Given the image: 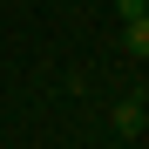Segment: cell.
<instances>
[{"label": "cell", "instance_id": "cell-1", "mask_svg": "<svg viewBox=\"0 0 149 149\" xmlns=\"http://www.w3.org/2000/svg\"><path fill=\"white\" fill-rule=\"evenodd\" d=\"M142 129H149V102H142V95H129V102H115V136L142 142Z\"/></svg>", "mask_w": 149, "mask_h": 149}, {"label": "cell", "instance_id": "cell-2", "mask_svg": "<svg viewBox=\"0 0 149 149\" xmlns=\"http://www.w3.org/2000/svg\"><path fill=\"white\" fill-rule=\"evenodd\" d=\"M122 47L142 61V54H149V20H129V27H122Z\"/></svg>", "mask_w": 149, "mask_h": 149}, {"label": "cell", "instance_id": "cell-3", "mask_svg": "<svg viewBox=\"0 0 149 149\" xmlns=\"http://www.w3.org/2000/svg\"><path fill=\"white\" fill-rule=\"evenodd\" d=\"M122 7V27H129V20H149V0H115Z\"/></svg>", "mask_w": 149, "mask_h": 149}]
</instances>
